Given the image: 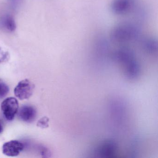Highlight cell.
<instances>
[{
    "label": "cell",
    "mask_w": 158,
    "mask_h": 158,
    "mask_svg": "<svg viewBox=\"0 0 158 158\" xmlns=\"http://www.w3.org/2000/svg\"><path fill=\"white\" fill-rule=\"evenodd\" d=\"M18 116L20 120L25 122H33L36 116V110L31 106L25 105L23 106L19 110Z\"/></svg>",
    "instance_id": "obj_6"
},
{
    "label": "cell",
    "mask_w": 158,
    "mask_h": 158,
    "mask_svg": "<svg viewBox=\"0 0 158 158\" xmlns=\"http://www.w3.org/2000/svg\"><path fill=\"white\" fill-rule=\"evenodd\" d=\"M24 149V145L22 142L17 140L8 141L2 146L3 154L10 157L18 156Z\"/></svg>",
    "instance_id": "obj_5"
},
{
    "label": "cell",
    "mask_w": 158,
    "mask_h": 158,
    "mask_svg": "<svg viewBox=\"0 0 158 158\" xmlns=\"http://www.w3.org/2000/svg\"><path fill=\"white\" fill-rule=\"evenodd\" d=\"M138 28L134 24L124 23L115 27L111 33L112 40L115 43H127L139 39Z\"/></svg>",
    "instance_id": "obj_1"
},
{
    "label": "cell",
    "mask_w": 158,
    "mask_h": 158,
    "mask_svg": "<svg viewBox=\"0 0 158 158\" xmlns=\"http://www.w3.org/2000/svg\"><path fill=\"white\" fill-rule=\"evenodd\" d=\"M134 6L133 0H113L111 5L112 11L118 15L129 13Z\"/></svg>",
    "instance_id": "obj_4"
},
{
    "label": "cell",
    "mask_w": 158,
    "mask_h": 158,
    "mask_svg": "<svg viewBox=\"0 0 158 158\" xmlns=\"http://www.w3.org/2000/svg\"><path fill=\"white\" fill-rule=\"evenodd\" d=\"M8 58V53L4 52L0 48V63L3 62L7 60Z\"/></svg>",
    "instance_id": "obj_11"
},
{
    "label": "cell",
    "mask_w": 158,
    "mask_h": 158,
    "mask_svg": "<svg viewBox=\"0 0 158 158\" xmlns=\"http://www.w3.org/2000/svg\"><path fill=\"white\" fill-rule=\"evenodd\" d=\"M115 144L112 141L104 143L100 148L99 152L101 155H110L113 153L115 149Z\"/></svg>",
    "instance_id": "obj_7"
},
{
    "label": "cell",
    "mask_w": 158,
    "mask_h": 158,
    "mask_svg": "<svg viewBox=\"0 0 158 158\" xmlns=\"http://www.w3.org/2000/svg\"><path fill=\"white\" fill-rule=\"evenodd\" d=\"M2 22L3 26L10 31H13L16 28L15 22L10 16H7Z\"/></svg>",
    "instance_id": "obj_8"
},
{
    "label": "cell",
    "mask_w": 158,
    "mask_h": 158,
    "mask_svg": "<svg viewBox=\"0 0 158 158\" xmlns=\"http://www.w3.org/2000/svg\"><path fill=\"white\" fill-rule=\"evenodd\" d=\"M3 130V125H2V123L1 121H0V134H1L2 133V131Z\"/></svg>",
    "instance_id": "obj_12"
},
{
    "label": "cell",
    "mask_w": 158,
    "mask_h": 158,
    "mask_svg": "<svg viewBox=\"0 0 158 158\" xmlns=\"http://www.w3.org/2000/svg\"><path fill=\"white\" fill-rule=\"evenodd\" d=\"M9 87L3 83H0V98L5 97L9 92Z\"/></svg>",
    "instance_id": "obj_9"
},
{
    "label": "cell",
    "mask_w": 158,
    "mask_h": 158,
    "mask_svg": "<svg viewBox=\"0 0 158 158\" xmlns=\"http://www.w3.org/2000/svg\"><path fill=\"white\" fill-rule=\"evenodd\" d=\"M48 118L47 117H43L40 118L37 123V126L40 128H46L48 127L49 124Z\"/></svg>",
    "instance_id": "obj_10"
},
{
    "label": "cell",
    "mask_w": 158,
    "mask_h": 158,
    "mask_svg": "<svg viewBox=\"0 0 158 158\" xmlns=\"http://www.w3.org/2000/svg\"><path fill=\"white\" fill-rule=\"evenodd\" d=\"M19 103L15 98L10 97L4 100L1 104V109L3 115L9 121H12L17 114Z\"/></svg>",
    "instance_id": "obj_3"
},
{
    "label": "cell",
    "mask_w": 158,
    "mask_h": 158,
    "mask_svg": "<svg viewBox=\"0 0 158 158\" xmlns=\"http://www.w3.org/2000/svg\"><path fill=\"white\" fill-rule=\"evenodd\" d=\"M34 89V83L28 79H24L20 81L15 88V95L21 100L27 99L32 96Z\"/></svg>",
    "instance_id": "obj_2"
}]
</instances>
